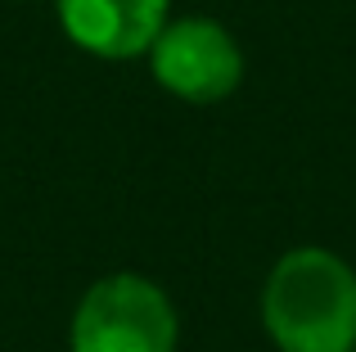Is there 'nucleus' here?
I'll list each match as a JSON object with an SVG mask.
<instances>
[{"label":"nucleus","mask_w":356,"mask_h":352,"mask_svg":"<svg viewBox=\"0 0 356 352\" xmlns=\"http://www.w3.org/2000/svg\"><path fill=\"white\" fill-rule=\"evenodd\" d=\"M149 50H154L158 86L190 104H217L243 77V54L235 36L212 18H176L158 32Z\"/></svg>","instance_id":"obj_3"},{"label":"nucleus","mask_w":356,"mask_h":352,"mask_svg":"<svg viewBox=\"0 0 356 352\" xmlns=\"http://www.w3.org/2000/svg\"><path fill=\"white\" fill-rule=\"evenodd\" d=\"M261 321L280 352H352L356 271L330 248H293L266 275Z\"/></svg>","instance_id":"obj_1"},{"label":"nucleus","mask_w":356,"mask_h":352,"mask_svg":"<svg viewBox=\"0 0 356 352\" xmlns=\"http://www.w3.org/2000/svg\"><path fill=\"white\" fill-rule=\"evenodd\" d=\"M63 32L99 59H131L167 27V0H59Z\"/></svg>","instance_id":"obj_4"},{"label":"nucleus","mask_w":356,"mask_h":352,"mask_svg":"<svg viewBox=\"0 0 356 352\" xmlns=\"http://www.w3.org/2000/svg\"><path fill=\"white\" fill-rule=\"evenodd\" d=\"M352 352H356V348H352Z\"/></svg>","instance_id":"obj_5"},{"label":"nucleus","mask_w":356,"mask_h":352,"mask_svg":"<svg viewBox=\"0 0 356 352\" xmlns=\"http://www.w3.org/2000/svg\"><path fill=\"white\" fill-rule=\"evenodd\" d=\"M72 352H176V307L145 275H104L72 317Z\"/></svg>","instance_id":"obj_2"}]
</instances>
